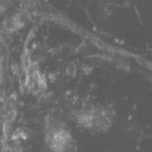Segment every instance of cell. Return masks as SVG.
Instances as JSON below:
<instances>
[{"label":"cell","instance_id":"7a4b0ae2","mask_svg":"<svg viewBox=\"0 0 152 152\" xmlns=\"http://www.w3.org/2000/svg\"><path fill=\"white\" fill-rule=\"evenodd\" d=\"M80 121L84 122V126L89 129L103 130V128H107L110 124L109 113L102 109H93L91 111L86 112V115L82 116Z\"/></svg>","mask_w":152,"mask_h":152},{"label":"cell","instance_id":"6da1fadb","mask_svg":"<svg viewBox=\"0 0 152 152\" xmlns=\"http://www.w3.org/2000/svg\"><path fill=\"white\" fill-rule=\"evenodd\" d=\"M47 140L51 152H72L75 150L74 140L70 133L56 124H53L52 128L48 129Z\"/></svg>","mask_w":152,"mask_h":152}]
</instances>
